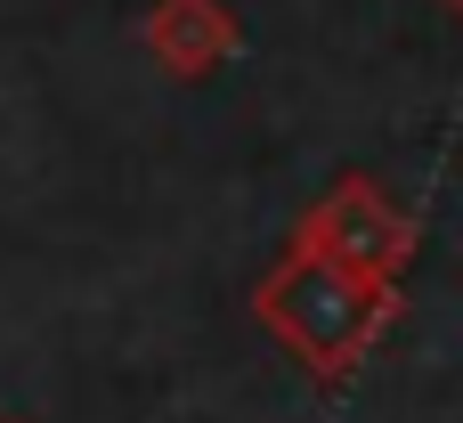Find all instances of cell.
<instances>
[{
    "label": "cell",
    "mask_w": 463,
    "mask_h": 423,
    "mask_svg": "<svg viewBox=\"0 0 463 423\" xmlns=\"http://www.w3.org/2000/svg\"><path fill=\"white\" fill-rule=\"evenodd\" d=\"M252 318L326 383H342L374 342L383 326L399 318V285L350 269V261H326L309 245H285V261L252 285Z\"/></svg>",
    "instance_id": "obj_1"
},
{
    "label": "cell",
    "mask_w": 463,
    "mask_h": 423,
    "mask_svg": "<svg viewBox=\"0 0 463 423\" xmlns=\"http://www.w3.org/2000/svg\"><path fill=\"white\" fill-rule=\"evenodd\" d=\"M293 245L326 253V261H350L383 285H407V261H415V220L383 196L374 171H342L301 220H293Z\"/></svg>",
    "instance_id": "obj_2"
},
{
    "label": "cell",
    "mask_w": 463,
    "mask_h": 423,
    "mask_svg": "<svg viewBox=\"0 0 463 423\" xmlns=\"http://www.w3.org/2000/svg\"><path fill=\"white\" fill-rule=\"evenodd\" d=\"M138 41L155 49V65L171 82H212L244 49V24H236L228 0H155L146 24H138Z\"/></svg>",
    "instance_id": "obj_3"
},
{
    "label": "cell",
    "mask_w": 463,
    "mask_h": 423,
    "mask_svg": "<svg viewBox=\"0 0 463 423\" xmlns=\"http://www.w3.org/2000/svg\"><path fill=\"white\" fill-rule=\"evenodd\" d=\"M439 8H448V16H456V24H463V0H439Z\"/></svg>",
    "instance_id": "obj_4"
}]
</instances>
